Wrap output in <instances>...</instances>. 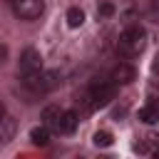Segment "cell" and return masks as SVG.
Masks as SVG:
<instances>
[{"instance_id":"obj_1","label":"cell","mask_w":159,"mask_h":159,"mask_svg":"<svg viewBox=\"0 0 159 159\" xmlns=\"http://www.w3.org/2000/svg\"><path fill=\"white\" fill-rule=\"evenodd\" d=\"M144 47H147V32H144V27H139V25L127 27V30L119 35V40H117V52H119L122 57H127V60L139 57V55L144 52Z\"/></svg>"},{"instance_id":"obj_2","label":"cell","mask_w":159,"mask_h":159,"mask_svg":"<svg viewBox=\"0 0 159 159\" xmlns=\"http://www.w3.org/2000/svg\"><path fill=\"white\" fill-rule=\"evenodd\" d=\"M114 99V82L112 80H94L87 92L82 94V102H84V112H92L97 107H104Z\"/></svg>"},{"instance_id":"obj_3","label":"cell","mask_w":159,"mask_h":159,"mask_svg":"<svg viewBox=\"0 0 159 159\" xmlns=\"http://www.w3.org/2000/svg\"><path fill=\"white\" fill-rule=\"evenodd\" d=\"M12 12L20 20H37L45 12V0H12Z\"/></svg>"},{"instance_id":"obj_4","label":"cell","mask_w":159,"mask_h":159,"mask_svg":"<svg viewBox=\"0 0 159 159\" xmlns=\"http://www.w3.org/2000/svg\"><path fill=\"white\" fill-rule=\"evenodd\" d=\"M35 72H42V55H40L35 47H27V50H22V55H20L17 77H25V75H35Z\"/></svg>"},{"instance_id":"obj_5","label":"cell","mask_w":159,"mask_h":159,"mask_svg":"<svg viewBox=\"0 0 159 159\" xmlns=\"http://www.w3.org/2000/svg\"><path fill=\"white\" fill-rule=\"evenodd\" d=\"M139 119L144 124H157L159 122V97H149V102L139 109Z\"/></svg>"},{"instance_id":"obj_6","label":"cell","mask_w":159,"mask_h":159,"mask_svg":"<svg viewBox=\"0 0 159 159\" xmlns=\"http://www.w3.org/2000/svg\"><path fill=\"white\" fill-rule=\"evenodd\" d=\"M77 112H72V109H65L62 112V117H60V122H57V134H72L75 129H77Z\"/></svg>"},{"instance_id":"obj_7","label":"cell","mask_w":159,"mask_h":159,"mask_svg":"<svg viewBox=\"0 0 159 159\" xmlns=\"http://www.w3.org/2000/svg\"><path fill=\"white\" fill-rule=\"evenodd\" d=\"M62 112H65V109H60L57 104H47V107L42 109V124L55 132V129H57V122H60V117H62Z\"/></svg>"},{"instance_id":"obj_8","label":"cell","mask_w":159,"mask_h":159,"mask_svg":"<svg viewBox=\"0 0 159 159\" xmlns=\"http://www.w3.org/2000/svg\"><path fill=\"white\" fill-rule=\"evenodd\" d=\"M134 80V67H129V65H117L114 70H112V82L114 84H127V82H132Z\"/></svg>"},{"instance_id":"obj_9","label":"cell","mask_w":159,"mask_h":159,"mask_svg":"<svg viewBox=\"0 0 159 159\" xmlns=\"http://www.w3.org/2000/svg\"><path fill=\"white\" fill-rule=\"evenodd\" d=\"M15 129H17L15 119H12L10 114H5V117L0 119V144H7V142L15 137Z\"/></svg>"},{"instance_id":"obj_10","label":"cell","mask_w":159,"mask_h":159,"mask_svg":"<svg viewBox=\"0 0 159 159\" xmlns=\"http://www.w3.org/2000/svg\"><path fill=\"white\" fill-rule=\"evenodd\" d=\"M30 139H32V144H37V147H45L47 142H50V127H35L32 132H30Z\"/></svg>"},{"instance_id":"obj_11","label":"cell","mask_w":159,"mask_h":159,"mask_svg":"<svg viewBox=\"0 0 159 159\" xmlns=\"http://www.w3.org/2000/svg\"><path fill=\"white\" fill-rule=\"evenodd\" d=\"M82 22H84V12L80 7H70L67 10V25L70 27H80Z\"/></svg>"},{"instance_id":"obj_12","label":"cell","mask_w":159,"mask_h":159,"mask_svg":"<svg viewBox=\"0 0 159 159\" xmlns=\"http://www.w3.org/2000/svg\"><path fill=\"white\" fill-rule=\"evenodd\" d=\"M112 134L109 132H104V129H99V132H94V147H112Z\"/></svg>"},{"instance_id":"obj_13","label":"cell","mask_w":159,"mask_h":159,"mask_svg":"<svg viewBox=\"0 0 159 159\" xmlns=\"http://www.w3.org/2000/svg\"><path fill=\"white\" fill-rule=\"evenodd\" d=\"M112 12H114V5H112V2H102V5L97 7V17H99V20H104V17H109Z\"/></svg>"},{"instance_id":"obj_14","label":"cell","mask_w":159,"mask_h":159,"mask_svg":"<svg viewBox=\"0 0 159 159\" xmlns=\"http://www.w3.org/2000/svg\"><path fill=\"white\" fill-rule=\"evenodd\" d=\"M147 15H149L154 22H159V0H152V5H149V10H147Z\"/></svg>"},{"instance_id":"obj_15","label":"cell","mask_w":159,"mask_h":159,"mask_svg":"<svg viewBox=\"0 0 159 159\" xmlns=\"http://www.w3.org/2000/svg\"><path fill=\"white\" fill-rule=\"evenodd\" d=\"M152 70H154V75H157V77H159V55H157V57H154V65H152Z\"/></svg>"},{"instance_id":"obj_16","label":"cell","mask_w":159,"mask_h":159,"mask_svg":"<svg viewBox=\"0 0 159 159\" xmlns=\"http://www.w3.org/2000/svg\"><path fill=\"white\" fill-rule=\"evenodd\" d=\"M5 114H7V112H5V104H2V102H0V119H2V117H5Z\"/></svg>"}]
</instances>
